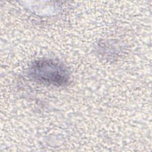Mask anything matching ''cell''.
<instances>
[{
	"instance_id": "1",
	"label": "cell",
	"mask_w": 152,
	"mask_h": 152,
	"mask_svg": "<svg viewBox=\"0 0 152 152\" xmlns=\"http://www.w3.org/2000/svg\"><path fill=\"white\" fill-rule=\"evenodd\" d=\"M28 75L37 83L56 86L66 84L69 79V73L66 66L51 59L34 61L30 66Z\"/></svg>"
}]
</instances>
